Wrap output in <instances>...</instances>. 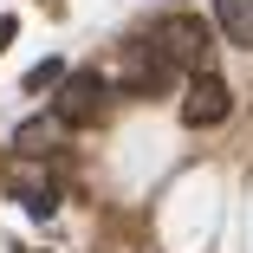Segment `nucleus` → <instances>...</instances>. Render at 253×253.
<instances>
[{
  "mask_svg": "<svg viewBox=\"0 0 253 253\" xmlns=\"http://www.w3.org/2000/svg\"><path fill=\"white\" fill-rule=\"evenodd\" d=\"M7 182L20 188V201H26L33 214H52V208H59V188H52V175H26V169L13 163V169H7Z\"/></svg>",
  "mask_w": 253,
  "mask_h": 253,
  "instance_id": "39448f33",
  "label": "nucleus"
},
{
  "mask_svg": "<svg viewBox=\"0 0 253 253\" xmlns=\"http://www.w3.org/2000/svg\"><path fill=\"white\" fill-rule=\"evenodd\" d=\"M59 130H65V117H52V124H20V156H45V149L59 143Z\"/></svg>",
  "mask_w": 253,
  "mask_h": 253,
  "instance_id": "0eeeda50",
  "label": "nucleus"
},
{
  "mask_svg": "<svg viewBox=\"0 0 253 253\" xmlns=\"http://www.w3.org/2000/svg\"><path fill=\"white\" fill-rule=\"evenodd\" d=\"M149 45L188 78H208L214 72V26L201 13H163L156 26H149Z\"/></svg>",
  "mask_w": 253,
  "mask_h": 253,
  "instance_id": "f257e3e1",
  "label": "nucleus"
},
{
  "mask_svg": "<svg viewBox=\"0 0 253 253\" xmlns=\"http://www.w3.org/2000/svg\"><path fill=\"white\" fill-rule=\"evenodd\" d=\"M214 20H221V33H227L234 45L253 52V0H214Z\"/></svg>",
  "mask_w": 253,
  "mask_h": 253,
  "instance_id": "423d86ee",
  "label": "nucleus"
},
{
  "mask_svg": "<svg viewBox=\"0 0 253 253\" xmlns=\"http://www.w3.org/2000/svg\"><path fill=\"white\" fill-rule=\"evenodd\" d=\"M13 33H20V20H13V13H0V52L13 45Z\"/></svg>",
  "mask_w": 253,
  "mask_h": 253,
  "instance_id": "1a4fd4ad",
  "label": "nucleus"
},
{
  "mask_svg": "<svg viewBox=\"0 0 253 253\" xmlns=\"http://www.w3.org/2000/svg\"><path fill=\"white\" fill-rule=\"evenodd\" d=\"M65 78H72V72H65V65H59V59H39V65H33V72H26V91H59V84H65Z\"/></svg>",
  "mask_w": 253,
  "mask_h": 253,
  "instance_id": "6e6552de",
  "label": "nucleus"
},
{
  "mask_svg": "<svg viewBox=\"0 0 253 253\" xmlns=\"http://www.w3.org/2000/svg\"><path fill=\"white\" fill-rule=\"evenodd\" d=\"M169 72H175V65H169V59H163L149 39L124 52V84H130V91H143V97H156V91L169 84Z\"/></svg>",
  "mask_w": 253,
  "mask_h": 253,
  "instance_id": "20e7f679",
  "label": "nucleus"
},
{
  "mask_svg": "<svg viewBox=\"0 0 253 253\" xmlns=\"http://www.w3.org/2000/svg\"><path fill=\"white\" fill-rule=\"evenodd\" d=\"M227 111H234V97H227V84H221L214 72H208V78H195L188 97H182V124H188V130H208V124H221Z\"/></svg>",
  "mask_w": 253,
  "mask_h": 253,
  "instance_id": "7ed1b4c3",
  "label": "nucleus"
},
{
  "mask_svg": "<svg viewBox=\"0 0 253 253\" xmlns=\"http://www.w3.org/2000/svg\"><path fill=\"white\" fill-rule=\"evenodd\" d=\"M111 111V78L104 72H72L59 91H52V117H65V130H84V124H97Z\"/></svg>",
  "mask_w": 253,
  "mask_h": 253,
  "instance_id": "f03ea898",
  "label": "nucleus"
}]
</instances>
